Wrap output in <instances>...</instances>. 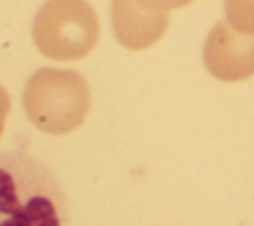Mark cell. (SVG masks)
Masks as SVG:
<instances>
[{"mask_svg":"<svg viewBox=\"0 0 254 226\" xmlns=\"http://www.w3.org/2000/svg\"><path fill=\"white\" fill-rule=\"evenodd\" d=\"M0 226H69L60 180L24 151H0Z\"/></svg>","mask_w":254,"mask_h":226,"instance_id":"1","label":"cell"},{"mask_svg":"<svg viewBox=\"0 0 254 226\" xmlns=\"http://www.w3.org/2000/svg\"><path fill=\"white\" fill-rule=\"evenodd\" d=\"M22 105L36 129L48 135H67L85 121L91 91L79 71L40 67L26 81Z\"/></svg>","mask_w":254,"mask_h":226,"instance_id":"2","label":"cell"},{"mask_svg":"<svg viewBox=\"0 0 254 226\" xmlns=\"http://www.w3.org/2000/svg\"><path fill=\"white\" fill-rule=\"evenodd\" d=\"M32 38L42 56L77 61L97 46L99 20L87 0H48L36 12Z\"/></svg>","mask_w":254,"mask_h":226,"instance_id":"3","label":"cell"},{"mask_svg":"<svg viewBox=\"0 0 254 226\" xmlns=\"http://www.w3.org/2000/svg\"><path fill=\"white\" fill-rule=\"evenodd\" d=\"M202 63L214 79L224 83L254 77V36L240 34L220 20L204 40Z\"/></svg>","mask_w":254,"mask_h":226,"instance_id":"4","label":"cell"},{"mask_svg":"<svg viewBox=\"0 0 254 226\" xmlns=\"http://www.w3.org/2000/svg\"><path fill=\"white\" fill-rule=\"evenodd\" d=\"M167 28V12H151L137 0H111V30L125 50L141 52L155 46Z\"/></svg>","mask_w":254,"mask_h":226,"instance_id":"5","label":"cell"},{"mask_svg":"<svg viewBox=\"0 0 254 226\" xmlns=\"http://www.w3.org/2000/svg\"><path fill=\"white\" fill-rule=\"evenodd\" d=\"M224 22L240 34L254 36V0H224Z\"/></svg>","mask_w":254,"mask_h":226,"instance_id":"6","label":"cell"},{"mask_svg":"<svg viewBox=\"0 0 254 226\" xmlns=\"http://www.w3.org/2000/svg\"><path fill=\"white\" fill-rule=\"evenodd\" d=\"M141 6H145L151 12H171L175 8H183L187 4H190L192 0H137Z\"/></svg>","mask_w":254,"mask_h":226,"instance_id":"7","label":"cell"},{"mask_svg":"<svg viewBox=\"0 0 254 226\" xmlns=\"http://www.w3.org/2000/svg\"><path fill=\"white\" fill-rule=\"evenodd\" d=\"M8 113H10V95H8V91L0 85V135H2V131H4Z\"/></svg>","mask_w":254,"mask_h":226,"instance_id":"8","label":"cell"}]
</instances>
